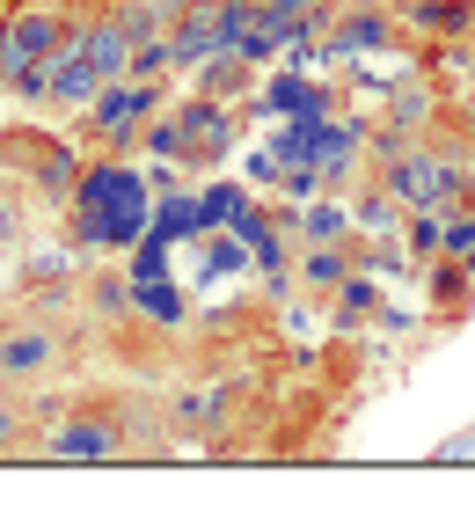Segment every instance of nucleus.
I'll return each instance as SVG.
<instances>
[{
	"label": "nucleus",
	"instance_id": "nucleus-3",
	"mask_svg": "<svg viewBox=\"0 0 475 512\" xmlns=\"http://www.w3.org/2000/svg\"><path fill=\"white\" fill-rule=\"evenodd\" d=\"M161 103V88L154 81H132V74H117V81H103L95 88V132L110 139V147H125V139L147 125V110Z\"/></svg>",
	"mask_w": 475,
	"mask_h": 512
},
{
	"label": "nucleus",
	"instance_id": "nucleus-4",
	"mask_svg": "<svg viewBox=\"0 0 475 512\" xmlns=\"http://www.w3.org/2000/svg\"><path fill=\"white\" fill-rule=\"evenodd\" d=\"M52 454L59 461H110L117 454V432L95 425V417H66V425L52 432Z\"/></svg>",
	"mask_w": 475,
	"mask_h": 512
},
{
	"label": "nucleus",
	"instance_id": "nucleus-2",
	"mask_svg": "<svg viewBox=\"0 0 475 512\" xmlns=\"http://www.w3.org/2000/svg\"><path fill=\"white\" fill-rule=\"evenodd\" d=\"M454 169H446V161H432V154H417V147H402L395 161H388V191L410 205V213H439L446 198H454Z\"/></svg>",
	"mask_w": 475,
	"mask_h": 512
},
{
	"label": "nucleus",
	"instance_id": "nucleus-5",
	"mask_svg": "<svg viewBox=\"0 0 475 512\" xmlns=\"http://www.w3.org/2000/svg\"><path fill=\"white\" fill-rule=\"evenodd\" d=\"M52 359H59V337H52V330H15V337H0V374H8V381L44 374Z\"/></svg>",
	"mask_w": 475,
	"mask_h": 512
},
{
	"label": "nucleus",
	"instance_id": "nucleus-7",
	"mask_svg": "<svg viewBox=\"0 0 475 512\" xmlns=\"http://www.w3.org/2000/svg\"><path fill=\"white\" fill-rule=\"evenodd\" d=\"M366 52H388V15L380 8H359L337 37H329V59H366Z\"/></svg>",
	"mask_w": 475,
	"mask_h": 512
},
{
	"label": "nucleus",
	"instance_id": "nucleus-12",
	"mask_svg": "<svg viewBox=\"0 0 475 512\" xmlns=\"http://www.w3.org/2000/svg\"><path fill=\"white\" fill-rule=\"evenodd\" d=\"M417 30H461V22L475 15V0H417Z\"/></svg>",
	"mask_w": 475,
	"mask_h": 512
},
{
	"label": "nucleus",
	"instance_id": "nucleus-13",
	"mask_svg": "<svg viewBox=\"0 0 475 512\" xmlns=\"http://www.w3.org/2000/svg\"><path fill=\"white\" fill-rule=\"evenodd\" d=\"M402 242H410V256H439L446 249V220L439 213H410L402 220Z\"/></svg>",
	"mask_w": 475,
	"mask_h": 512
},
{
	"label": "nucleus",
	"instance_id": "nucleus-20",
	"mask_svg": "<svg viewBox=\"0 0 475 512\" xmlns=\"http://www.w3.org/2000/svg\"><path fill=\"white\" fill-rule=\"evenodd\" d=\"M359 8H388V0H359Z\"/></svg>",
	"mask_w": 475,
	"mask_h": 512
},
{
	"label": "nucleus",
	"instance_id": "nucleus-16",
	"mask_svg": "<svg viewBox=\"0 0 475 512\" xmlns=\"http://www.w3.org/2000/svg\"><path fill=\"white\" fill-rule=\"evenodd\" d=\"M176 417H190V425H212V417H220V395H183Z\"/></svg>",
	"mask_w": 475,
	"mask_h": 512
},
{
	"label": "nucleus",
	"instance_id": "nucleus-18",
	"mask_svg": "<svg viewBox=\"0 0 475 512\" xmlns=\"http://www.w3.org/2000/svg\"><path fill=\"white\" fill-rule=\"evenodd\" d=\"M446 249L468 256V249H475V220H446Z\"/></svg>",
	"mask_w": 475,
	"mask_h": 512
},
{
	"label": "nucleus",
	"instance_id": "nucleus-11",
	"mask_svg": "<svg viewBox=\"0 0 475 512\" xmlns=\"http://www.w3.org/2000/svg\"><path fill=\"white\" fill-rule=\"evenodd\" d=\"M300 235H307V242H344V235H351V213H344V205H307V213H300Z\"/></svg>",
	"mask_w": 475,
	"mask_h": 512
},
{
	"label": "nucleus",
	"instance_id": "nucleus-19",
	"mask_svg": "<svg viewBox=\"0 0 475 512\" xmlns=\"http://www.w3.org/2000/svg\"><path fill=\"white\" fill-rule=\"evenodd\" d=\"M154 8H161V15H169V22H176V15L190 8V0H154Z\"/></svg>",
	"mask_w": 475,
	"mask_h": 512
},
{
	"label": "nucleus",
	"instance_id": "nucleus-1",
	"mask_svg": "<svg viewBox=\"0 0 475 512\" xmlns=\"http://www.w3.org/2000/svg\"><path fill=\"white\" fill-rule=\"evenodd\" d=\"M66 37V22L52 15V8H15L8 22H0V81H22V74H30V66L44 59V52H52V44Z\"/></svg>",
	"mask_w": 475,
	"mask_h": 512
},
{
	"label": "nucleus",
	"instance_id": "nucleus-8",
	"mask_svg": "<svg viewBox=\"0 0 475 512\" xmlns=\"http://www.w3.org/2000/svg\"><path fill=\"white\" fill-rule=\"evenodd\" d=\"M402 213H410V205H402L395 191H373V198L359 205V213H351V227H359V235H395Z\"/></svg>",
	"mask_w": 475,
	"mask_h": 512
},
{
	"label": "nucleus",
	"instance_id": "nucleus-21",
	"mask_svg": "<svg viewBox=\"0 0 475 512\" xmlns=\"http://www.w3.org/2000/svg\"><path fill=\"white\" fill-rule=\"evenodd\" d=\"M0 22H8V0H0Z\"/></svg>",
	"mask_w": 475,
	"mask_h": 512
},
{
	"label": "nucleus",
	"instance_id": "nucleus-14",
	"mask_svg": "<svg viewBox=\"0 0 475 512\" xmlns=\"http://www.w3.org/2000/svg\"><path fill=\"white\" fill-rule=\"evenodd\" d=\"M468 461H475V425H468V432H454V439H439V447H432V469H468Z\"/></svg>",
	"mask_w": 475,
	"mask_h": 512
},
{
	"label": "nucleus",
	"instance_id": "nucleus-9",
	"mask_svg": "<svg viewBox=\"0 0 475 512\" xmlns=\"http://www.w3.org/2000/svg\"><path fill=\"white\" fill-rule=\"evenodd\" d=\"M300 286H344V249H337V242H307Z\"/></svg>",
	"mask_w": 475,
	"mask_h": 512
},
{
	"label": "nucleus",
	"instance_id": "nucleus-15",
	"mask_svg": "<svg viewBox=\"0 0 475 512\" xmlns=\"http://www.w3.org/2000/svg\"><path fill=\"white\" fill-rule=\"evenodd\" d=\"M424 110H432V96H424V88H395V125H402V132H410Z\"/></svg>",
	"mask_w": 475,
	"mask_h": 512
},
{
	"label": "nucleus",
	"instance_id": "nucleus-17",
	"mask_svg": "<svg viewBox=\"0 0 475 512\" xmlns=\"http://www.w3.org/2000/svg\"><path fill=\"white\" fill-rule=\"evenodd\" d=\"M373 308V278H344V315H366Z\"/></svg>",
	"mask_w": 475,
	"mask_h": 512
},
{
	"label": "nucleus",
	"instance_id": "nucleus-6",
	"mask_svg": "<svg viewBox=\"0 0 475 512\" xmlns=\"http://www.w3.org/2000/svg\"><path fill=\"white\" fill-rule=\"evenodd\" d=\"M88 66H95L103 81H117V74L132 66V37H125V22H117V15L88 22Z\"/></svg>",
	"mask_w": 475,
	"mask_h": 512
},
{
	"label": "nucleus",
	"instance_id": "nucleus-10",
	"mask_svg": "<svg viewBox=\"0 0 475 512\" xmlns=\"http://www.w3.org/2000/svg\"><path fill=\"white\" fill-rule=\"evenodd\" d=\"M110 15L125 22V37H132V44H147V37H161V30H169V15H161L154 0H117Z\"/></svg>",
	"mask_w": 475,
	"mask_h": 512
}]
</instances>
